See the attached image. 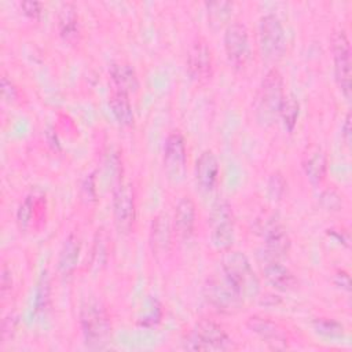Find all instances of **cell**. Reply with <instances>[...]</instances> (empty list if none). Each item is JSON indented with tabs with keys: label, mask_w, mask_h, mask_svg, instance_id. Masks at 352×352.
Here are the masks:
<instances>
[{
	"label": "cell",
	"mask_w": 352,
	"mask_h": 352,
	"mask_svg": "<svg viewBox=\"0 0 352 352\" xmlns=\"http://www.w3.org/2000/svg\"><path fill=\"white\" fill-rule=\"evenodd\" d=\"M187 72L197 84H206L213 76V54L202 36H195L188 47Z\"/></svg>",
	"instance_id": "12"
},
{
	"label": "cell",
	"mask_w": 352,
	"mask_h": 352,
	"mask_svg": "<svg viewBox=\"0 0 352 352\" xmlns=\"http://www.w3.org/2000/svg\"><path fill=\"white\" fill-rule=\"evenodd\" d=\"M305 176L314 186H320L327 175V160L320 147H311L301 161Z\"/></svg>",
	"instance_id": "20"
},
{
	"label": "cell",
	"mask_w": 352,
	"mask_h": 352,
	"mask_svg": "<svg viewBox=\"0 0 352 352\" xmlns=\"http://www.w3.org/2000/svg\"><path fill=\"white\" fill-rule=\"evenodd\" d=\"M298 116H300V103H298V100L293 95H286L285 99H283V103L280 106L278 117H280L282 124H283V126L287 132L294 131V128L297 125Z\"/></svg>",
	"instance_id": "26"
},
{
	"label": "cell",
	"mask_w": 352,
	"mask_h": 352,
	"mask_svg": "<svg viewBox=\"0 0 352 352\" xmlns=\"http://www.w3.org/2000/svg\"><path fill=\"white\" fill-rule=\"evenodd\" d=\"M221 270L226 279L243 300L257 297L260 292V280L254 274L249 258L242 252L231 249L226 250L221 257Z\"/></svg>",
	"instance_id": "2"
},
{
	"label": "cell",
	"mask_w": 352,
	"mask_h": 352,
	"mask_svg": "<svg viewBox=\"0 0 352 352\" xmlns=\"http://www.w3.org/2000/svg\"><path fill=\"white\" fill-rule=\"evenodd\" d=\"M162 305L161 302L157 300V298H151L148 301V305H147V311L144 315H142L138 320V323L140 326H144V327H151V326H155L157 323H160L161 318H162Z\"/></svg>",
	"instance_id": "28"
},
{
	"label": "cell",
	"mask_w": 352,
	"mask_h": 352,
	"mask_svg": "<svg viewBox=\"0 0 352 352\" xmlns=\"http://www.w3.org/2000/svg\"><path fill=\"white\" fill-rule=\"evenodd\" d=\"M285 96L283 76L276 67H272L264 74L256 95L257 120L264 125L271 124L278 117Z\"/></svg>",
	"instance_id": "3"
},
{
	"label": "cell",
	"mask_w": 352,
	"mask_h": 352,
	"mask_svg": "<svg viewBox=\"0 0 352 352\" xmlns=\"http://www.w3.org/2000/svg\"><path fill=\"white\" fill-rule=\"evenodd\" d=\"M204 298L205 301L217 312L232 315L241 311L243 305V298L231 286L226 276L212 275L206 279L204 285Z\"/></svg>",
	"instance_id": "6"
},
{
	"label": "cell",
	"mask_w": 352,
	"mask_h": 352,
	"mask_svg": "<svg viewBox=\"0 0 352 352\" xmlns=\"http://www.w3.org/2000/svg\"><path fill=\"white\" fill-rule=\"evenodd\" d=\"M109 107L116 121L122 126H132L135 121L129 95L113 88L109 95Z\"/></svg>",
	"instance_id": "23"
},
{
	"label": "cell",
	"mask_w": 352,
	"mask_h": 352,
	"mask_svg": "<svg viewBox=\"0 0 352 352\" xmlns=\"http://www.w3.org/2000/svg\"><path fill=\"white\" fill-rule=\"evenodd\" d=\"M223 43L228 63L235 69L245 67L250 58L249 30L246 25L239 21L230 22L226 26Z\"/></svg>",
	"instance_id": "10"
},
{
	"label": "cell",
	"mask_w": 352,
	"mask_h": 352,
	"mask_svg": "<svg viewBox=\"0 0 352 352\" xmlns=\"http://www.w3.org/2000/svg\"><path fill=\"white\" fill-rule=\"evenodd\" d=\"M45 209L43 208V199L37 198L34 194L25 197L16 210V223L21 230H29L36 221H38V216L43 214Z\"/></svg>",
	"instance_id": "24"
},
{
	"label": "cell",
	"mask_w": 352,
	"mask_h": 352,
	"mask_svg": "<svg viewBox=\"0 0 352 352\" xmlns=\"http://www.w3.org/2000/svg\"><path fill=\"white\" fill-rule=\"evenodd\" d=\"M263 275L272 287L282 290V292L292 290L297 285V279H296L294 274L287 267H285L283 264H280L275 260H272L264 265Z\"/></svg>",
	"instance_id": "21"
},
{
	"label": "cell",
	"mask_w": 352,
	"mask_h": 352,
	"mask_svg": "<svg viewBox=\"0 0 352 352\" xmlns=\"http://www.w3.org/2000/svg\"><path fill=\"white\" fill-rule=\"evenodd\" d=\"M56 28L59 36L70 43L74 44L80 38V16L77 8L73 3H63L60 4L56 12Z\"/></svg>",
	"instance_id": "18"
},
{
	"label": "cell",
	"mask_w": 352,
	"mask_h": 352,
	"mask_svg": "<svg viewBox=\"0 0 352 352\" xmlns=\"http://www.w3.org/2000/svg\"><path fill=\"white\" fill-rule=\"evenodd\" d=\"M320 202L327 210H338L342 206V199L334 190H324L320 195Z\"/></svg>",
	"instance_id": "32"
},
{
	"label": "cell",
	"mask_w": 352,
	"mask_h": 352,
	"mask_svg": "<svg viewBox=\"0 0 352 352\" xmlns=\"http://www.w3.org/2000/svg\"><path fill=\"white\" fill-rule=\"evenodd\" d=\"M80 252H81V241L77 234L70 232L63 242V246L60 249L59 258H58V270L63 276L70 275L74 271L78 263Z\"/></svg>",
	"instance_id": "22"
},
{
	"label": "cell",
	"mask_w": 352,
	"mask_h": 352,
	"mask_svg": "<svg viewBox=\"0 0 352 352\" xmlns=\"http://www.w3.org/2000/svg\"><path fill=\"white\" fill-rule=\"evenodd\" d=\"M314 329L329 338H338L344 334V326L336 320V319H330V318H318L314 320Z\"/></svg>",
	"instance_id": "27"
},
{
	"label": "cell",
	"mask_w": 352,
	"mask_h": 352,
	"mask_svg": "<svg viewBox=\"0 0 352 352\" xmlns=\"http://www.w3.org/2000/svg\"><path fill=\"white\" fill-rule=\"evenodd\" d=\"M50 300V280L48 276L45 274H43L40 282H38V287L36 292V311H43Z\"/></svg>",
	"instance_id": "31"
},
{
	"label": "cell",
	"mask_w": 352,
	"mask_h": 352,
	"mask_svg": "<svg viewBox=\"0 0 352 352\" xmlns=\"http://www.w3.org/2000/svg\"><path fill=\"white\" fill-rule=\"evenodd\" d=\"M15 324L16 320L12 315L7 316L3 319V324H1V336H3V341H7L8 338H11V336L15 331Z\"/></svg>",
	"instance_id": "35"
},
{
	"label": "cell",
	"mask_w": 352,
	"mask_h": 352,
	"mask_svg": "<svg viewBox=\"0 0 352 352\" xmlns=\"http://www.w3.org/2000/svg\"><path fill=\"white\" fill-rule=\"evenodd\" d=\"M220 164L212 150H204L195 161V182L202 191H212L219 180Z\"/></svg>",
	"instance_id": "15"
},
{
	"label": "cell",
	"mask_w": 352,
	"mask_h": 352,
	"mask_svg": "<svg viewBox=\"0 0 352 352\" xmlns=\"http://www.w3.org/2000/svg\"><path fill=\"white\" fill-rule=\"evenodd\" d=\"M246 326L252 333L276 348L286 346L287 344L289 334L286 329L276 320L261 315H253L246 319Z\"/></svg>",
	"instance_id": "13"
},
{
	"label": "cell",
	"mask_w": 352,
	"mask_h": 352,
	"mask_svg": "<svg viewBox=\"0 0 352 352\" xmlns=\"http://www.w3.org/2000/svg\"><path fill=\"white\" fill-rule=\"evenodd\" d=\"M1 96L4 102L14 104L21 100V91L7 76L1 77Z\"/></svg>",
	"instance_id": "30"
},
{
	"label": "cell",
	"mask_w": 352,
	"mask_h": 352,
	"mask_svg": "<svg viewBox=\"0 0 352 352\" xmlns=\"http://www.w3.org/2000/svg\"><path fill=\"white\" fill-rule=\"evenodd\" d=\"M208 14V23L213 30H219L230 23L232 14L231 1H210L205 4Z\"/></svg>",
	"instance_id": "25"
},
{
	"label": "cell",
	"mask_w": 352,
	"mask_h": 352,
	"mask_svg": "<svg viewBox=\"0 0 352 352\" xmlns=\"http://www.w3.org/2000/svg\"><path fill=\"white\" fill-rule=\"evenodd\" d=\"M263 235H264L265 250L271 257L278 258V257H283L289 253L292 241H290V236H289L286 228L280 223H278V221L268 223L264 227Z\"/></svg>",
	"instance_id": "17"
},
{
	"label": "cell",
	"mask_w": 352,
	"mask_h": 352,
	"mask_svg": "<svg viewBox=\"0 0 352 352\" xmlns=\"http://www.w3.org/2000/svg\"><path fill=\"white\" fill-rule=\"evenodd\" d=\"M162 166L172 183H180L186 176L187 147L186 139L179 131H172L165 139Z\"/></svg>",
	"instance_id": "11"
},
{
	"label": "cell",
	"mask_w": 352,
	"mask_h": 352,
	"mask_svg": "<svg viewBox=\"0 0 352 352\" xmlns=\"http://www.w3.org/2000/svg\"><path fill=\"white\" fill-rule=\"evenodd\" d=\"M12 289V276H11V271L7 268L6 264H3L1 267V296L4 297L8 292H11Z\"/></svg>",
	"instance_id": "34"
},
{
	"label": "cell",
	"mask_w": 352,
	"mask_h": 352,
	"mask_svg": "<svg viewBox=\"0 0 352 352\" xmlns=\"http://www.w3.org/2000/svg\"><path fill=\"white\" fill-rule=\"evenodd\" d=\"M183 344L190 351H228L232 348V340L227 331L209 319L199 320Z\"/></svg>",
	"instance_id": "4"
},
{
	"label": "cell",
	"mask_w": 352,
	"mask_h": 352,
	"mask_svg": "<svg viewBox=\"0 0 352 352\" xmlns=\"http://www.w3.org/2000/svg\"><path fill=\"white\" fill-rule=\"evenodd\" d=\"M19 7L28 18L38 21L41 18L44 6H43V3H38V1H22V3H19Z\"/></svg>",
	"instance_id": "33"
},
{
	"label": "cell",
	"mask_w": 352,
	"mask_h": 352,
	"mask_svg": "<svg viewBox=\"0 0 352 352\" xmlns=\"http://www.w3.org/2000/svg\"><path fill=\"white\" fill-rule=\"evenodd\" d=\"M110 78L114 84V88L126 94L135 95L140 88V81L135 67L124 60H117L110 65L109 69Z\"/></svg>",
	"instance_id": "19"
},
{
	"label": "cell",
	"mask_w": 352,
	"mask_h": 352,
	"mask_svg": "<svg viewBox=\"0 0 352 352\" xmlns=\"http://www.w3.org/2000/svg\"><path fill=\"white\" fill-rule=\"evenodd\" d=\"M286 179L283 177V175L280 172H274L270 179H268V183H267V191L270 194V197L272 199H280L286 191Z\"/></svg>",
	"instance_id": "29"
},
{
	"label": "cell",
	"mask_w": 352,
	"mask_h": 352,
	"mask_svg": "<svg viewBox=\"0 0 352 352\" xmlns=\"http://www.w3.org/2000/svg\"><path fill=\"white\" fill-rule=\"evenodd\" d=\"M172 232L173 227L170 217L164 212L155 214L151 220L148 232V245L151 252L155 254H165L170 248Z\"/></svg>",
	"instance_id": "16"
},
{
	"label": "cell",
	"mask_w": 352,
	"mask_h": 352,
	"mask_svg": "<svg viewBox=\"0 0 352 352\" xmlns=\"http://www.w3.org/2000/svg\"><path fill=\"white\" fill-rule=\"evenodd\" d=\"M334 282L338 287H342L344 290H349V276L345 271H338L334 276Z\"/></svg>",
	"instance_id": "36"
},
{
	"label": "cell",
	"mask_w": 352,
	"mask_h": 352,
	"mask_svg": "<svg viewBox=\"0 0 352 352\" xmlns=\"http://www.w3.org/2000/svg\"><path fill=\"white\" fill-rule=\"evenodd\" d=\"M195 221H197L195 202L190 195H184L177 201L175 206V213L172 219L173 231L183 241L190 239L195 230Z\"/></svg>",
	"instance_id": "14"
},
{
	"label": "cell",
	"mask_w": 352,
	"mask_h": 352,
	"mask_svg": "<svg viewBox=\"0 0 352 352\" xmlns=\"http://www.w3.org/2000/svg\"><path fill=\"white\" fill-rule=\"evenodd\" d=\"M111 208L116 230L122 235L129 234L136 219L135 191L131 183L120 182L113 187Z\"/></svg>",
	"instance_id": "8"
},
{
	"label": "cell",
	"mask_w": 352,
	"mask_h": 352,
	"mask_svg": "<svg viewBox=\"0 0 352 352\" xmlns=\"http://www.w3.org/2000/svg\"><path fill=\"white\" fill-rule=\"evenodd\" d=\"M341 136H342L345 144L349 146V143H351V114H346V117H345V120H344Z\"/></svg>",
	"instance_id": "37"
},
{
	"label": "cell",
	"mask_w": 352,
	"mask_h": 352,
	"mask_svg": "<svg viewBox=\"0 0 352 352\" xmlns=\"http://www.w3.org/2000/svg\"><path fill=\"white\" fill-rule=\"evenodd\" d=\"M209 224L212 245L221 252L231 249L235 239V228L232 206L227 199H219L213 204Z\"/></svg>",
	"instance_id": "7"
},
{
	"label": "cell",
	"mask_w": 352,
	"mask_h": 352,
	"mask_svg": "<svg viewBox=\"0 0 352 352\" xmlns=\"http://www.w3.org/2000/svg\"><path fill=\"white\" fill-rule=\"evenodd\" d=\"M331 54L334 60V74L337 85L345 99L351 98V44L344 29H337L331 34Z\"/></svg>",
	"instance_id": "9"
},
{
	"label": "cell",
	"mask_w": 352,
	"mask_h": 352,
	"mask_svg": "<svg viewBox=\"0 0 352 352\" xmlns=\"http://www.w3.org/2000/svg\"><path fill=\"white\" fill-rule=\"evenodd\" d=\"M80 326L84 341L91 349L106 348L113 336V323L107 308L96 300H89L80 309Z\"/></svg>",
	"instance_id": "1"
},
{
	"label": "cell",
	"mask_w": 352,
	"mask_h": 352,
	"mask_svg": "<svg viewBox=\"0 0 352 352\" xmlns=\"http://www.w3.org/2000/svg\"><path fill=\"white\" fill-rule=\"evenodd\" d=\"M258 48L267 62H278L286 51V33L275 14H265L258 22Z\"/></svg>",
	"instance_id": "5"
}]
</instances>
